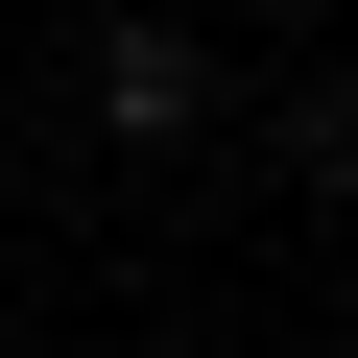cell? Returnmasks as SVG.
<instances>
[{
    "label": "cell",
    "mask_w": 358,
    "mask_h": 358,
    "mask_svg": "<svg viewBox=\"0 0 358 358\" xmlns=\"http://www.w3.org/2000/svg\"><path fill=\"white\" fill-rule=\"evenodd\" d=\"M96 120H120V143H192V120H215V48L167 24V0H120V24H96Z\"/></svg>",
    "instance_id": "6da1fadb"
}]
</instances>
